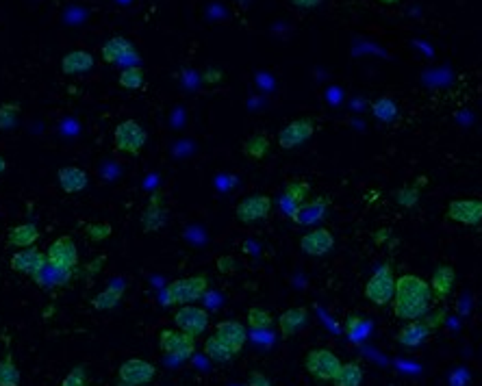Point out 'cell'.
<instances>
[{
    "mask_svg": "<svg viewBox=\"0 0 482 386\" xmlns=\"http://www.w3.org/2000/svg\"><path fill=\"white\" fill-rule=\"evenodd\" d=\"M430 282L417 273H402L395 280V295L391 300L393 315L402 321H415L430 313Z\"/></svg>",
    "mask_w": 482,
    "mask_h": 386,
    "instance_id": "1",
    "label": "cell"
},
{
    "mask_svg": "<svg viewBox=\"0 0 482 386\" xmlns=\"http://www.w3.org/2000/svg\"><path fill=\"white\" fill-rule=\"evenodd\" d=\"M208 288V276L206 273H196V276H187L172 280L163 288V304L166 306H187L200 300Z\"/></svg>",
    "mask_w": 482,
    "mask_h": 386,
    "instance_id": "2",
    "label": "cell"
},
{
    "mask_svg": "<svg viewBox=\"0 0 482 386\" xmlns=\"http://www.w3.org/2000/svg\"><path fill=\"white\" fill-rule=\"evenodd\" d=\"M395 280L398 278L389 263L378 267L365 282V297L372 302L374 306H387L395 295Z\"/></svg>",
    "mask_w": 482,
    "mask_h": 386,
    "instance_id": "3",
    "label": "cell"
},
{
    "mask_svg": "<svg viewBox=\"0 0 482 386\" xmlns=\"http://www.w3.org/2000/svg\"><path fill=\"white\" fill-rule=\"evenodd\" d=\"M146 141L148 135L137 120H122L114 131V146L120 154L139 156Z\"/></svg>",
    "mask_w": 482,
    "mask_h": 386,
    "instance_id": "4",
    "label": "cell"
},
{
    "mask_svg": "<svg viewBox=\"0 0 482 386\" xmlns=\"http://www.w3.org/2000/svg\"><path fill=\"white\" fill-rule=\"evenodd\" d=\"M341 365L339 356L328 347H315L304 356V369L319 382H332Z\"/></svg>",
    "mask_w": 482,
    "mask_h": 386,
    "instance_id": "5",
    "label": "cell"
},
{
    "mask_svg": "<svg viewBox=\"0 0 482 386\" xmlns=\"http://www.w3.org/2000/svg\"><path fill=\"white\" fill-rule=\"evenodd\" d=\"M157 376V367L143 358H128L120 365L116 384L118 386H148Z\"/></svg>",
    "mask_w": 482,
    "mask_h": 386,
    "instance_id": "6",
    "label": "cell"
},
{
    "mask_svg": "<svg viewBox=\"0 0 482 386\" xmlns=\"http://www.w3.org/2000/svg\"><path fill=\"white\" fill-rule=\"evenodd\" d=\"M159 347L163 349L174 360H187L196 351V339L183 330H161L159 334Z\"/></svg>",
    "mask_w": 482,
    "mask_h": 386,
    "instance_id": "7",
    "label": "cell"
},
{
    "mask_svg": "<svg viewBox=\"0 0 482 386\" xmlns=\"http://www.w3.org/2000/svg\"><path fill=\"white\" fill-rule=\"evenodd\" d=\"M46 256H48V263L61 271H74L78 267V250L70 235L55 239L53 243L48 246Z\"/></svg>",
    "mask_w": 482,
    "mask_h": 386,
    "instance_id": "8",
    "label": "cell"
},
{
    "mask_svg": "<svg viewBox=\"0 0 482 386\" xmlns=\"http://www.w3.org/2000/svg\"><path fill=\"white\" fill-rule=\"evenodd\" d=\"M445 217L461 226H480L482 223V200L478 198H458L445 208Z\"/></svg>",
    "mask_w": 482,
    "mask_h": 386,
    "instance_id": "9",
    "label": "cell"
},
{
    "mask_svg": "<svg viewBox=\"0 0 482 386\" xmlns=\"http://www.w3.org/2000/svg\"><path fill=\"white\" fill-rule=\"evenodd\" d=\"M174 326L187 332L189 336L198 339L200 334L208 328V313L196 304H187V306H179V311L174 313Z\"/></svg>",
    "mask_w": 482,
    "mask_h": 386,
    "instance_id": "10",
    "label": "cell"
},
{
    "mask_svg": "<svg viewBox=\"0 0 482 386\" xmlns=\"http://www.w3.org/2000/svg\"><path fill=\"white\" fill-rule=\"evenodd\" d=\"M271 206H274V202H271L269 196H265V193H252V196L244 198L235 206V217L241 223H256L271 213Z\"/></svg>",
    "mask_w": 482,
    "mask_h": 386,
    "instance_id": "11",
    "label": "cell"
},
{
    "mask_svg": "<svg viewBox=\"0 0 482 386\" xmlns=\"http://www.w3.org/2000/svg\"><path fill=\"white\" fill-rule=\"evenodd\" d=\"M315 133V120L313 118H298L289 122L283 131L278 133V146L283 150H294L300 148L302 143H307Z\"/></svg>",
    "mask_w": 482,
    "mask_h": 386,
    "instance_id": "12",
    "label": "cell"
},
{
    "mask_svg": "<svg viewBox=\"0 0 482 386\" xmlns=\"http://www.w3.org/2000/svg\"><path fill=\"white\" fill-rule=\"evenodd\" d=\"M328 206H330V198L319 196V198L307 200L304 204H300L298 208H294V211L289 213V217H292V221L298 223V226H311V223L324 219Z\"/></svg>",
    "mask_w": 482,
    "mask_h": 386,
    "instance_id": "13",
    "label": "cell"
},
{
    "mask_svg": "<svg viewBox=\"0 0 482 386\" xmlns=\"http://www.w3.org/2000/svg\"><path fill=\"white\" fill-rule=\"evenodd\" d=\"M48 263V256L46 252L37 250V248H26V250H20V252H15L11 256V261H9V267L13 271H18V273H24V276H30L33 278L35 273Z\"/></svg>",
    "mask_w": 482,
    "mask_h": 386,
    "instance_id": "14",
    "label": "cell"
},
{
    "mask_svg": "<svg viewBox=\"0 0 482 386\" xmlns=\"http://www.w3.org/2000/svg\"><path fill=\"white\" fill-rule=\"evenodd\" d=\"M334 248V235L328 228H315L300 237V250L307 256H326Z\"/></svg>",
    "mask_w": 482,
    "mask_h": 386,
    "instance_id": "15",
    "label": "cell"
},
{
    "mask_svg": "<svg viewBox=\"0 0 482 386\" xmlns=\"http://www.w3.org/2000/svg\"><path fill=\"white\" fill-rule=\"evenodd\" d=\"M166 217H168L166 198H163V193L157 191L148 198L146 211H143V215H141V226L146 232H157L166 226Z\"/></svg>",
    "mask_w": 482,
    "mask_h": 386,
    "instance_id": "16",
    "label": "cell"
},
{
    "mask_svg": "<svg viewBox=\"0 0 482 386\" xmlns=\"http://www.w3.org/2000/svg\"><path fill=\"white\" fill-rule=\"evenodd\" d=\"M215 336L224 345H229L235 353H239L241 349H244V345H246L248 330H246L244 324H241V321L226 319V321H220V324L215 326Z\"/></svg>",
    "mask_w": 482,
    "mask_h": 386,
    "instance_id": "17",
    "label": "cell"
},
{
    "mask_svg": "<svg viewBox=\"0 0 482 386\" xmlns=\"http://www.w3.org/2000/svg\"><path fill=\"white\" fill-rule=\"evenodd\" d=\"M454 284H456V271L452 265L447 263H439L435 269H432V276H430V291L432 297L437 302L445 300L449 293L454 291Z\"/></svg>",
    "mask_w": 482,
    "mask_h": 386,
    "instance_id": "18",
    "label": "cell"
},
{
    "mask_svg": "<svg viewBox=\"0 0 482 386\" xmlns=\"http://www.w3.org/2000/svg\"><path fill=\"white\" fill-rule=\"evenodd\" d=\"M126 59L137 61V48L133 46L131 39L126 37H111L105 46H102V61L105 63H122Z\"/></svg>",
    "mask_w": 482,
    "mask_h": 386,
    "instance_id": "19",
    "label": "cell"
},
{
    "mask_svg": "<svg viewBox=\"0 0 482 386\" xmlns=\"http://www.w3.org/2000/svg\"><path fill=\"white\" fill-rule=\"evenodd\" d=\"M430 334H432V330L426 324V319L422 317V319H415V321H407V324L400 328V332L395 334V341L404 347H417V345H422Z\"/></svg>",
    "mask_w": 482,
    "mask_h": 386,
    "instance_id": "20",
    "label": "cell"
},
{
    "mask_svg": "<svg viewBox=\"0 0 482 386\" xmlns=\"http://www.w3.org/2000/svg\"><path fill=\"white\" fill-rule=\"evenodd\" d=\"M307 324H309V309L307 306H292V309L283 311V315L278 317V330L285 339L294 336Z\"/></svg>",
    "mask_w": 482,
    "mask_h": 386,
    "instance_id": "21",
    "label": "cell"
},
{
    "mask_svg": "<svg viewBox=\"0 0 482 386\" xmlns=\"http://www.w3.org/2000/svg\"><path fill=\"white\" fill-rule=\"evenodd\" d=\"M39 241V228L35 226L33 221H26V223H18V226L9 228L7 232V243L11 248H33Z\"/></svg>",
    "mask_w": 482,
    "mask_h": 386,
    "instance_id": "22",
    "label": "cell"
},
{
    "mask_svg": "<svg viewBox=\"0 0 482 386\" xmlns=\"http://www.w3.org/2000/svg\"><path fill=\"white\" fill-rule=\"evenodd\" d=\"M57 178H59V187L66 191V193H78L83 191L89 183V176L83 167H76V165H66L57 172Z\"/></svg>",
    "mask_w": 482,
    "mask_h": 386,
    "instance_id": "23",
    "label": "cell"
},
{
    "mask_svg": "<svg viewBox=\"0 0 482 386\" xmlns=\"http://www.w3.org/2000/svg\"><path fill=\"white\" fill-rule=\"evenodd\" d=\"M93 57L87 50H70L61 57V72L68 76H76V74H85L93 68Z\"/></svg>",
    "mask_w": 482,
    "mask_h": 386,
    "instance_id": "24",
    "label": "cell"
},
{
    "mask_svg": "<svg viewBox=\"0 0 482 386\" xmlns=\"http://www.w3.org/2000/svg\"><path fill=\"white\" fill-rule=\"evenodd\" d=\"M311 196V185L307 181H289L285 185V191H283V202L287 206V215L294 211V208H298L300 204H304L309 200Z\"/></svg>",
    "mask_w": 482,
    "mask_h": 386,
    "instance_id": "25",
    "label": "cell"
},
{
    "mask_svg": "<svg viewBox=\"0 0 482 386\" xmlns=\"http://www.w3.org/2000/svg\"><path fill=\"white\" fill-rule=\"evenodd\" d=\"M74 271H61L57 267H53L51 263H46L35 276H33V282L42 288H55V286H66L72 278Z\"/></svg>",
    "mask_w": 482,
    "mask_h": 386,
    "instance_id": "26",
    "label": "cell"
},
{
    "mask_svg": "<svg viewBox=\"0 0 482 386\" xmlns=\"http://www.w3.org/2000/svg\"><path fill=\"white\" fill-rule=\"evenodd\" d=\"M124 291H126V284L124 282L109 284L107 288H102L98 295L91 297V306L96 311H111V309H116L118 304L122 302V297H124Z\"/></svg>",
    "mask_w": 482,
    "mask_h": 386,
    "instance_id": "27",
    "label": "cell"
},
{
    "mask_svg": "<svg viewBox=\"0 0 482 386\" xmlns=\"http://www.w3.org/2000/svg\"><path fill=\"white\" fill-rule=\"evenodd\" d=\"M363 367L361 362L357 360H350V362H343L341 369H339V374L334 376L332 384L334 386H361L363 384Z\"/></svg>",
    "mask_w": 482,
    "mask_h": 386,
    "instance_id": "28",
    "label": "cell"
},
{
    "mask_svg": "<svg viewBox=\"0 0 482 386\" xmlns=\"http://www.w3.org/2000/svg\"><path fill=\"white\" fill-rule=\"evenodd\" d=\"M241 150H244L246 156H250V158H254V160H261V158H265V156L269 154L271 141H269L267 135L256 133V135H252V137H248V139L244 141V148H241Z\"/></svg>",
    "mask_w": 482,
    "mask_h": 386,
    "instance_id": "29",
    "label": "cell"
},
{
    "mask_svg": "<svg viewBox=\"0 0 482 386\" xmlns=\"http://www.w3.org/2000/svg\"><path fill=\"white\" fill-rule=\"evenodd\" d=\"M22 376L20 369L13 360V353L7 351L3 358H0V386H20Z\"/></svg>",
    "mask_w": 482,
    "mask_h": 386,
    "instance_id": "30",
    "label": "cell"
},
{
    "mask_svg": "<svg viewBox=\"0 0 482 386\" xmlns=\"http://www.w3.org/2000/svg\"><path fill=\"white\" fill-rule=\"evenodd\" d=\"M204 353L213 362H229V360H233L237 356V353L229 345H224L215 334L208 336V339L204 341Z\"/></svg>",
    "mask_w": 482,
    "mask_h": 386,
    "instance_id": "31",
    "label": "cell"
},
{
    "mask_svg": "<svg viewBox=\"0 0 482 386\" xmlns=\"http://www.w3.org/2000/svg\"><path fill=\"white\" fill-rule=\"evenodd\" d=\"M393 200L400 208H404V211H411V208H415L417 204H420L422 200V189L417 187L415 183L413 185H404L400 187L398 191H393Z\"/></svg>",
    "mask_w": 482,
    "mask_h": 386,
    "instance_id": "32",
    "label": "cell"
},
{
    "mask_svg": "<svg viewBox=\"0 0 482 386\" xmlns=\"http://www.w3.org/2000/svg\"><path fill=\"white\" fill-rule=\"evenodd\" d=\"M372 113H374V118L378 120V122H384V124H391L395 118H398V104L391 100V98H387V95H382V98H378V100H374L372 102Z\"/></svg>",
    "mask_w": 482,
    "mask_h": 386,
    "instance_id": "33",
    "label": "cell"
},
{
    "mask_svg": "<svg viewBox=\"0 0 482 386\" xmlns=\"http://www.w3.org/2000/svg\"><path fill=\"white\" fill-rule=\"evenodd\" d=\"M120 87L124 89H141L143 85H146V78H143V70L139 66H128L120 72V78H118Z\"/></svg>",
    "mask_w": 482,
    "mask_h": 386,
    "instance_id": "34",
    "label": "cell"
},
{
    "mask_svg": "<svg viewBox=\"0 0 482 386\" xmlns=\"http://www.w3.org/2000/svg\"><path fill=\"white\" fill-rule=\"evenodd\" d=\"M274 324V315H271L267 309L261 306H252L248 309V326L252 330H267Z\"/></svg>",
    "mask_w": 482,
    "mask_h": 386,
    "instance_id": "35",
    "label": "cell"
},
{
    "mask_svg": "<svg viewBox=\"0 0 482 386\" xmlns=\"http://www.w3.org/2000/svg\"><path fill=\"white\" fill-rule=\"evenodd\" d=\"M20 102H3L0 104V131H11L18 124Z\"/></svg>",
    "mask_w": 482,
    "mask_h": 386,
    "instance_id": "36",
    "label": "cell"
},
{
    "mask_svg": "<svg viewBox=\"0 0 482 386\" xmlns=\"http://www.w3.org/2000/svg\"><path fill=\"white\" fill-rule=\"evenodd\" d=\"M85 235L87 239L96 241V243H100V241L109 239L111 235H114V226L107 221H93V223H87L85 226Z\"/></svg>",
    "mask_w": 482,
    "mask_h": 386,
    "instance_id": "37",
    "label": "cell"
},
{
    "mask_svg": "<svg viewBox=\"0 0 482 386\" xmlns=\"http://www.w3.org/2000/svg\"><path fill=\"white\" fill-rule=\"evenodd\" d=\"M363 328H365V319L361 317V315H348V319H346V324H343V330H346V334L350 336L352 341H359L361 336H363Z\"/></svg>",
    "mask_w": 482,
    "mask_h": 386,
    "instance_id": "38",
    "label": "cell"
},
{
    "mask_svg": "<svg viewBox=\"0 0 482 386\" xmlns=\"http://www.w3.org/2000/svg\"><path fill=\"white\" fill-rule=\"evenodd\" d=\"M215 267H217L220 273H224V276H231V273L237 271V259L231 254H222V256H217Z\"/></svg>",
    "mask_w": 482,
    "mask_h": 386,
    "instance_id": "39",
    "label": "cell"
},
{
    "mask_svg": "<svg viewBox=\"0 0 482 386\" xmlns=\"http://www.w3.org/2000/svg\"><path fill=\"white\" fill-rule=\"evenodd\" d=\"M61 386H87V380H85V369H83V367H76L74 371H70L66 378H63Z\"/></svg>",
    "mask_w": 482,
    "mask_h": 386,
    "instance_id": "40",
    "label": "cell"
},
{
    "mask_svg": "<svg viewBox=\"0 0 482 386\" xmlns=\"http://www.w3.org/2000/svg\"><path fill=\"white\" fill-rule=\"evenodd\" d=\"M445 317H447V311H445V309H437V311L428 313L424 319H426V324L430 326V330L435 332V330H439V328L445 324Z\"/></svg>",
    "mask_w": 482,
    "mask_h": 386,
    "instance_id": "41",
    "label": "cell"
},
{
    "mask_svg": "<svg viewBox=\"0 0 482 386\" xmlns=\"http://www.w3.org/2000/svg\"><path fill=\"white\" fill-rule=\"evenodd\" d=\"M224 80V72L220 68H206L202 72V83L204 85H220Z\"/></svg>",
    "mask_w": 482,
    "mask_h": 386,
    "instance_id": "42",
    "label": "cell"
},
{
    "mask_svg": "<svg viewBox=\"0 0 482 386\" xmlns=\"http://www.w3.org/2000/svg\"><path fill=\"white\" fill-rule=\"evenodd\" d=\"M372 241L376 246H384V243H389L391 246V228H378L374 235H372Z\"/></svg>",
    "mask_w": 482,
    "mask_h": 386,
    "instance_id": "43",
    "label": "cell"
},
{
    "mask_svg": "<svg viewBox=\"0 0 482 386\" xmlns=\"http://www.w3.org/2000/svg\"><path fill=\"white\" fill-rule=\"evenodd\" d=\"M248 386H271V380L261 371H252L248 376Z\"/></svg>",
    "mask_w": 482,
    "mask_h": 386,
    "instance_id": "44",
    "label": "cell"
},
{
    "mask_svg": "<svg viewBox=\"0 0 482 386\" xmlns=\"http://www.w3.org/2000/svg\"><path fill=\"white\" fill-rule=\"evenodd\" d=\"M107 263V256L105 254H100L98 256V259H93L87 267H85V273H87V276H96V273H98L100 269H102V265Z\"/></svg>",
    "mask_w": 482,
    "mask_h": 386,
    "instance_id": "45",
    "label": "cell"
},
{
    "mask_svg": "<svg viewBox=\"0 0 482 386\" xmlns=\"http://www.w3.org/2000/svg\"><path fill=\"white\" fill-rule=\"evenodd\" d=\"M292 3H294V7H298V9L309 11V9L319 7V5H321V0H292Z\"/></svg>",
    "mask_w": 482,
    "mask_h": 386,
    "instance_id": "46",
    "label": "cell"
},
{
    "mask_svg": "<svg viewBox=\"0 0 482 386\" xmlns=\"http://www.w3.org/2000/svg\"><path fill=\"white\" fill-rule=\"evenodd\" d=\"M378 198H380V191H369L367 196H365V200H367V202H376Z\"/></svg>",
    "mask_w": 482,
    "mask_h": 386,
    "instance_id": "47",
    "label": "cell"
},
{
    "mask_svg": "<svg viewBox=\"0 0 482 386\" xmlns=\"http://www.w3.org/2000/svg\"><path fill=\"white\" fill-rule=\"evenodd\" d=\"M415 185H417V187H420V189H422V187H426V185H428V178H426V176H417V181H415Z\"/></svg>",
    "mask_w": 482,
    "mask_h": 386,
    "instance_id": "48",
    "label": "cell"
},
{
    "mask_svg": "<svg viewBox=\"0 0 482 386\" xmlns=\"http://www.w3.org/2000/svg\"><path fill=\"white\" fill-rule=\"evenodd\" d=\"M53 313H55V306H48V309L44 311V319H51Z\"/></svg>",
    "mask_w": 482,
    "mask_h": 386,
    "instance_id": "49",
    "label": "cell"
},
{
    "mask_svg": "<svg viewBox=\"0 0 482 386\" xmlns=\"http://www.w3.org/2000/svg\"><path fill=\"white\" fill-rule=\"evenodd\" d=\"M5 169H7V160L5 156H0V174H5Z\"/></svg>",
    "mask_w": 482,
    "mask_h": 386,
    "instance_id": "50",
    "label": "cell"
},
{
    "mask_svg": "<svg viewBox=\"0 0 482 386\" xmlns=\"http://www.w3.org/2000/svg\"><path fill=\"white\" fill-rule=\"evenodd\" d=\"M380 3H382V5H395L398 0H380Z\"/></svg>",
    "mask_w": 482,
    "mask_h": 386,
    "instance_id": "51",
    "label": "cell"
}]
</instances>
